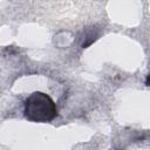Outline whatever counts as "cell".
I'll list each match as a JSON object with an SVG mask.
<instances>
[{
    "mask_svg": "<svg viewBox=\"0 0 150 150\" xmlns=\"http://www.w3.org/2000/svg\"><path fill=\"white\" fill-rule=\"evenodd\" d=\"M25 117L30 122H50L57 115V109L49 95L42 91L32 93L25 101Z\"/></svg>",
    "mask_w": 150,
    "mask_h": 150,
    "instance_id": "1",
    "label": "cell"
}]
</instances>
